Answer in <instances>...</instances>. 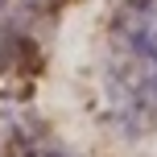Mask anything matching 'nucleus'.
I'll return each instance as SVG.
<instances>
[{
	"instance_id": "f257e3e1",
	"label": "nucleus",
	"mask_w": 157,
	"mask_h": 157,
	"mask_svg": "<svg viewBox=\"0 0 157 157\" xmlns=\"http://www.w3.org/2000/svg\"><path fill=\"white\" fill-rule=\"evenodd\" d=\"M99 108L128 141L157 132V0H120L103 33Z\"/></svg>"
},
{
	"instance_id": "f03ea898",
	"label": "nucleus",
	"mask_w": 157,
	"mask_h": 157,
	"mask_svg": "<svg viewBox=\"0 0 157 157\" xmlns=\"http://www.w3.org/2000/svg\"><path fill=\"white\" fill-rule=\"evenodd\" d=\"M29 157H66V153H62V149H33Z\"/></svg>"
}]
</instances>
